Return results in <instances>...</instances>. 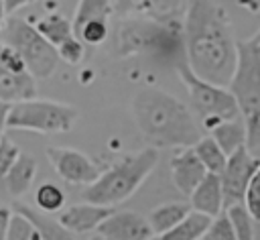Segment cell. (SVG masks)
I'll list each match as a JSON object with an SVG mask.
<instances>
[{
	"label": "cell",
	"mask_w": 260,
	"mask_h": 240,
	"mask_svg": "<svg viewBox=\"0 0 260 240\" xmlns=\"http://www.w3.org/2000/svg\"><path fill=\"white\" fill-rule=\"evenodd\" d=\"M183 39L191 71L205 81L230 85L236 71L238 41L225 8L215 0H189Z\"/></svg>",
	"instance_id": "1"
},
{
	"label": "cell",
	"mask_w": 260,
	"mask_h": 240,
	"mask_svg": "<svg viewBox=\"0 0 260 240\" xmlns=\"http://www.w3.org/2000/svg\"><path fill=\"white\" fill-rule=\"evenodd\" d=\"M132 112L142 138L154 148L193 146L203 134L191 110L156 87L140 89L132 100Z\"/></svg>",
	"instance_id": "2"
},
{
	"label": "cell",
	"mask_w": 260,
	"mask_h": 240,
	"mask_svg": "<svg viewBox=\"0 0 260 240\" xmlns=\"http://www.w3.org/2000/svg\"><path fill=\"white\" fill-rule=\"evenodd\" d=\"M120 51L124 55H146L162 65L187 61L183 24L158 22L146 16L128 18L120 26Z\"/></svg>",
	"instance_id": "3"
},
{
	"label": "cell",
	"mask_w": 260,
	"mask_h": 240,
	"mask_svg": "<svg viewBox=\"0 0 260 240\" xmlns=\"http://www.w3.org/2000/svg\"><path fill=\"white\" fill-rule=\"evenodd\" d=\"M156 163H158V148L150 144L134 155L124 157L110 169L102 171V175L85 187L83 191L85 201L98 205H116L126 201L152 173Z\"/></svg>",
	"instance_id": "4"
},
{
	"label": "cell",
	"mask_w": 260,
	"mask_h": 240,
	"mask_svg": "<svg viewBox=\"0 0 260 240\" xmlns=\"http://www.w3.org/2000/svg\"><path fill=\"white\" fill-rule=\"evenodd\" d=\"M179 77L185 83L193 110L197 114V122L203 128V132H209L213 126L225 120H236L242 116L236 96L228 85H217L211 81L201 79L191 71L187 61L177 65Z\"/></svg>",
	"instance_id": "5"
},
{
	"label": "cell",
	"mask_w": 260,
	"mask_h": 240,
	"mask_svg": "<svg viewBox=\"0 0 260 240\" xmlns=\"http://www.w3.org/2000/svg\"><path fill=\"white\" fill-rule=\"evenodd\" d=\"M0 41L10 45L26 63V69L37 79H47L55 73L59 63V53L53 43H49L35 24H30L24 18L10 16L6 18Z\"/></svg>",
	"instance_id": "6"
},
{
	"label": "cell",
	"mask_w": 260,
	"mask_h": 240,
	"mask_svg": "<svg viewBox=\"0 0 260 240\" xmlns=\"http://www.w3.org/2000/svg\"><path fill=\"white\" fill-rule=\"evenodd\" d=\"M77 120V110L69 104L51 100H20L10 106L8 128L30 130L41 134H59L73 128Z\"/></svg>",
	"instance_id": "7"
},
{
	"label": "cell",
	"mask_w": 260,
	"mask_h": 240,
	"mask_svg": "<svg viewBox=\"0 0 260 240\" xmlns=\"http://www.w3.org/2000/svg\"><path fill=\"white\" fill-rule=\"evenodd\" d=\"M236 71L230 89L238 100L240 112L260 110V28L246 41H238Z\"/></svg>",
	"instance_id": "8"
},
{
	"label": "cell",
	"mask_w": 260,
	"mask_h": 240,
	"mask_svg": "<svg viewBox=\"0 0 260 240\" xmlns=\"http://www.w3.org/2000/svg\"><path fill=\"white\" fill-rule=\"evenodd\" d=\"M258 165H260V159H256L252 155V151H248L246 144L240 146L238 151H234L232 155H228L225 167L219 173L225 209L236 203H244L248 183H250L254 171L258 169Z\"/></svg>",
	"instance_id": "9"
},
{
	"label": "cell",
	"mask_w": 260,
	"mask_h": 240,
	"mask_svg": "<svg viewBox=\"0 0 260 240\" xmlns=\"http://www.w3.org/2000/svg\"><path fill=\"white\" fill-rule=\"evenodd\" d=\"M47 157H49L53 169L57 171V175L61 179H65L67 183L89 185L102 175V169L89 157H85L83 153H79L75 148L49 146L47 148Z\"/></svg>",
	"instance_id": "10"
},
{
	"label": "cell",
	"mask_w": 260,
	"mask_h": 240,
	"mask_svg": "<svg viewBox=\"0 0 260 240\" xmlns=\"http://www.w3.org/2000/svg\"><path fill=\"white\" fill-rule=\"evenodd\" d=\"M98 234L108 240H148L152 238V228L148 218L138 212H112L100 226Z\"/></svg>",
	"instance_id": "11"
},
{
	"label": "cell",
	"mask_w": 260,
	"mask_h": 240,
	"mask_svg": "<svg viewBox=\"0 0 260 240\" xmlns=\"http://www.w3.org/2000/svg\"><path fill=\"white\" fill-rule=\"evenodd\" d=\"M205 175H207V169L197 157L193 146H185L181 153H177L171 159V177L175 187L183 195H191V191L199 185V181Z\"/></svg>",
	"instance_id": "12"
},
{
	"label": "cell",
	"mask_w": 260,
	"mask_h": 240,
	"mask_svg": "<svg viewBox=\"0 0 260 240\" xmlns=\"http://www.w3.org/2000/svg\"><path fill=\"white\" fill-rule=\"evenodd\" d=\"M114 212L112 205H98V203H77L61 212L59 222L71 230L73 234H85L91 230H98V226Z\"/></svg>",
	"instance_id": "13"
},
{
	"label": "cell",
	"mask_w": 260,
	"mask_h": 240,
	"mask_svg": "<svg viewBox=\"0 0 260 240\" xmlns=\"http://www.w3.org/2000/svg\"><path fill=\"white\" fill-rule=\"evenodd\" d=\"M191 209L201 212L209 218L219 216L225 205H223V189H221V179L217 173H209L199 181V185L191 191Z\"/></svg>",
	"instance_id": "14"
},
{
	"label": "cell",
	"mask_w": 260,
	"mask_h": 240,
	"mask_svg": "<svg viewBox=\"0 0 260 240\" xmlns=\"http://www.w3.org/2000/svg\"><path fill=\"white\" fill-rule=\"evenodd\" d=\"M37 77L30 71H14L0 61V98L4 102H20L37 98Z\"/></svg>",
	"instance_id": "15"
},
{
	"label": "cell",
	"mask_w": 260,
	"mask_h": 240,
	"mask_svg": "<svg viewBox=\"0 0 260 240\" xmlns=\"http://www.w3.org/2000/svg\"><path fill=\"white\" fill-rule=\"evenodd\" d=\"M35 175H37V161H35V157L28 155V153H20L18 159L8 169V173L4 175L6 191L10 195H14V197L24 195L30 189Z\"/></svg>",
	"instance_id": "16"
},
{
	"label": "cell",
	"mask_w": 260,
	"mask_h": 240,
	"mask_svg": "<svg viewBox=\"0 0 260 240\" xmlns=\"http://www.w3.org/2000/svg\"><path fill=\"white\" fill-rule=\"evenodd\" d=\"M189 0H142L136 8V14L169 22V24H183Z\"/></svg>",
	"instance_id": "17"
},
{
	"label": "cell",
	"mask_w": 260,
	"mask_h": 240,
	"mask_svg": "<svg viewBox=\"0 0 260 240\" xmlns=\"http://www.w3.org/2000/svg\"><path fill=\"white\" fill-rule=\"evenodd\" d=\"M211 220L213 218L193 209L183 222H179L177 226L169 228L167 232L152 234V238H148V240H199V238H203V234L209 228Z\"/></svg>",
	"instance_id": "18"
},
{
	"label": "cell",
	"mask_w": 260,
	"mask_h": 240,
	"mask_svg": "<svg viewBox=\"0 0 260 240\" xmlns=\"http://www.w3.org/2000/svg\"><path fill=\"white\" fill-rule=\"evenodd\" d=\"M12 209L14 212H20V214H24L26 218L32 220V224L39 228L41 240H75L71 230H67L59 220L49 218L45 212H37V209H32L30 205H26L22 201H14L12 203Z\"/></svg>",
	"instance_id": "19"
},
{
	"label": "cell",
	"mask_w": 260,
	"mask_h": 240,
	"mask_svg": "<svg viewBox=\"0 0 260 240\" xmlns=\"http://www.w3.org/2000/svg\"><path fill=\"white\" fill-rule=\"evenodd\" d=\"M189 214H191V205L189 203L171 201V203L156 205L148 214V224H150V228H152L154 234H160V232H167L169 228L177 226L179 222H183Z\"/></svg>",
	"instance_id": "20"
},
{
	"label": "cell",
	"mask_w": 260,
	"mask_h": 240,
	"mask_svg": "<svg viewBox=\"0 0 260 240\" xmlns=\"http://www.w3.org/2000/svg\"><path fill=\"white\" fill-rule=\"evenodd\" d=\"M209 134L215 138V142L223 148L225 155H232L234 151H238L240 146L246 144V126H244V118H236V120H225L219 122L217 126H213L209 130Z\"/></svg>",
	"instance_id": "21"
},
{
	"label": "cell",
	"mask_w": 260,
	"mask_h": 240,
	"mask_svg": "<svg viewBox=\"0 0 260 240\" xmlns=\"http://www.w3.org/2000/svg\"><path fill=\"white\" fill-rule=\"evenodd\" d=\"M114 14V0H79L73 14V33L89 20H108Z\"/></svg>",
	"instance_id": "22"
},
{
	"label": "cell",
	"mask_w": 260,
	"mask_h": 240,
	"mask_svg": "<svg viewBox=\"0 0 260 240\" xmlns=\"http://www.w3.org/2000/svg\"><path fill=\"white\" fill-rule=\"evenodd\" d=\"M197 157L201 159V163L205 165V169L209 173H221V169L225 167V161H228V155L223 153V148L215 142V138L211 134L207 136H201L195 144H193Z\"/></svg>",
	"instance_id": "23"
},
{
	"label": "cell",
	"mask_w": 260,
	"mask_h": 240,
	"mask_svg": "<svg viewBox=\"0 0 260 240\" xmlns=\"http://www.w3.org/2000/svg\"><path fill=\"white\" fill-rule=\"evenodd\" d=\"M35 26H37L39 33H41L49 43H53L55 47H57L59 43H63L67 37L73 35V22L67 20V18H65L63 14H59V12H53V14L43 16Z\"/></svg>",
	"instance_id": "24"
},
{
	"label": "cell",
	"mask_w": 260,
	"mask_h": 240,
	"mask_svg": "<svg viewBox=\"0 0 260 240\" xmlns=\"http://www.w3.org/2000/svg\"><path fill=\"white\" fill-rule=\"evenodd\" d=\"M35 201L39 205L41 212L51 214V212H59L65 205V193L61 187H57L55 183H43L37 193H35Z\"/></svg>",
	"instance_id": "25"
},
{
	"label": "cell",
	"mask_w": 260,
	"mask_h": 240,
	"mask_svg": "<svg viewBox=\"0 0 260 240\" xmlns=\"http://www.w3.org/2000/svg\"><path fill=\"white\" fill-rule=\"evenodd\" d=\"M6 240H41V234H39V228L32 224L30 218H26L24 214L12 209V218H10V224H8Z\"/></svg>",
	"instance_id": "26"
},
{
	"label": "cell",
	"mask_w": 260,
	"mask_h": 240,
	"mask_svg": "<svg viewBox=\"0 0 260 240\" xmlns=\"http://www.w3.org/2000/svg\"><path fill=\"white\" fill-rule=\"evenodd\" d=\"M230 220L234 224L236 230V240H254V220L248 214L244 203H236L232 207H228Z\"/></svg>",
	"instance_id": "27"
},
{
	"label": "cell",
	"mask_w": 260,
	"mask_h": 240,
	"mask_svg": "<svg viewBox=\"0 0 260 240\" xmlns=\"http://www.w3.org/2000/svg\"><path fill=\"white\" fill-rule=\"evenodd\" d=\"M203 240H236V230L234 224L230 220V214L221 212L219 216H215L209 224V228L203 234Z\"/></svg>",
	"instance_id": "28"
},
{
	"label": "cell",
	"mask_w": 260,
	"mask_h": 240,
	"mask_svg": "<svg viewBox=\"0 0 260 240\" xmlns=\"http://www.w3.org/2000/svg\"><path fill=\"white\" fill-rule=\"evenodd\" d=\"M85 45H102L108 37V20H89L83 26H79L75 33Z\"/></svg>",
	"instance_id": "29"
},
{
	"label": "cell",
	"mask_w": 260,
	"mask_h": 240,
	"mask_svg": "<svg viewBox=\"0 0 260 240\" xmlns=\"http://www.w3.org/2000/svg\"><path fill=\"white\" fill-rule=\"evenodd\" d=\"M83 45H85V43H83L79 37H75V35L67 37L63 43L57 45L59 59H63V61L69 63V65H77V63L83 59V53H85V47H83Z\"/></svg>",
	"instance_id": "30"
},
{
	"label": "cell",
	"mask_w": 260,
	"mask_h": 240,
	"mask_svg": "<svg viewBox=\"0 0 260 240\" xmlns=\"http://www.w3.org/2000/svg\"><path fill=\"white\" fill-rule=\"evenodd\" d=\"M244 205H246L248 214L252 216V220L260 222V165H258V169L254 171V175L248 183V189H246V195H244Z\"/></svg>",
	"instance_id": "31"
},
{
	"label": "cell",
	"mask_w": 260,
	"mask_h": 240,
	"mask_svg": "<svg viewBox=\"0 0 260 240\" xmlns=\"http://www.w3.org/2000/svg\"><path fill=\"white\" fill-rule=\"evenodd\" d=\"M20 151L16 146L14 140H10L8 136L0 138V179H4V175L8 173V169L12 167V163L18 159Z\"/></svg>",
	"instance_id": "32"
},
{
	"label": "cell",
	"mask_w": 260,
	"mask_h": 240,
	"mask_svg": "<svg viewBox=\"0 0 260 240\" xmlns=\"http://www.w3.org/2000/svg\"><path fill=\"white\" fill-rule=\"evenodd\" d=\"M140 2L142 0H114V12L120 16H128L132 12H136Z\"/></svg>",
	"instance_id": "33"
},
{
	"label": "cell",
	"mask_w": 260,
	"mask_h": 240,
	"mask_svg": "<svg viewBox=\"0 0 260 240\" xmlns=\"http://www.w3.org/2000/svg\"><path fill=\"white\" fill-rule=\"evenodd\" d=\"M10 218H12V207L0 205V240H6V232H8Z\"/></svg>",
	"instance_id": "34"
},
{
	"label": "cell",
	"mask_w": 260,
	"mask_h": 240,
	"mask_svg": "<svg viewBox=\"0 0 260 240\" xmlns=\"http://www.w3.org/2000/svg\"><path fill=\"white\" fill-rule=\"evenodd\" d=\"M10 102H4L0 98V138L4 136V130L8 128V112H10Z\"/></svg>",
	"instance_id": "35"
},
{
	"label": "cell",
	"mask_w": 260,
	"mask_h": 240,
	"mask_svg": "<svg viewBox=\"0 0 260 240\" xmlns=\"http://www.w3.org/2000/svg\"><path fill=\"white\" fill-rule=\"evenodd\" d=\"M35 0H4V6H6V12L8 14H14L16 10L24 8L26 4H32Z\"/></svg>",
	"instance_id": "36"
},
{
	"label": "cell",
	"mask_w": 260,
	"mask_h": 240,
	"mask_svg": "<svg viewBox=\"0 0 260 240\" xmlns=\"http://www.w3.org/2000/svg\"><path fill=\"white\" fill-rule=\"evenodd\" d=\"M6 16H8V12H6V6H4V0H0V31L6 22Z\"/></svg>",
	"instance_id": "37"
},
{
	"label": "cell",
	"mask_w": 260,
	"mask_h": 240,
	"mask_svg": "<svg viewBox=\"0 0 260 240\" xmlns=\"http://www.w3.org/2000/svg\"><path fill=\"white\" fill-rule=\"evenodd\" d=\"M89 240H108V238H104V236H102V234H93V236H91V238H89Z\"/></svg>",
	"instance_id": "38"
}]
</instances>
